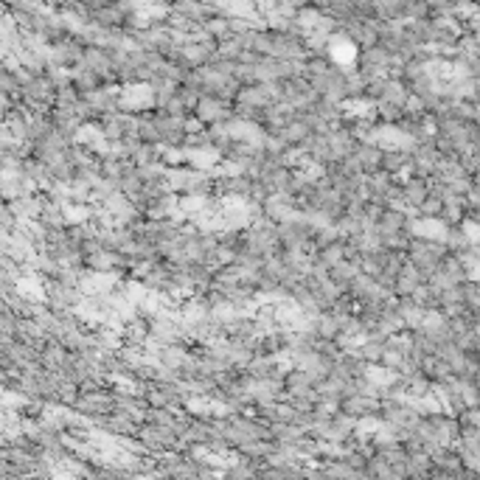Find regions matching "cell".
Masks as SVG:
<instances>
[{"label":"cell","mask_w":480,"mask_h":480,"mask_svg":"<svg viewBox=\"0 0 480 480\" xmlns=\"http://www.w3.org/2000/svg\"><path fill=\"white\" fill-rule=\"evenodd\" d=\"M329 45V53H331V59L346 71V67L354 62V56H357V45L349 40V37H331V40H326Z\"/></svg>","instance_id":"3"},{"label":"cell","mask_w":480,"mask_h":480,"mask_svg":"<svg viewBox=\"0 0 480 480\" xmlns=\"http://www.w3.org/2000/svg\"><path fill=\"white\" fill-rule=\"evenodd\" d=\"M155 104V88L152 85H129L121 90V107L129 113H141L144 107Z\"/></svg>","instance_id":"1"},{"label":"cell","mask_w":480,"mask_h":480,"mask_svg":"<svg viewBox=\"0 0 480 480\" xmlns=\"http://www.w3.org/2000/svg\"><path fill=\"white\" fill-rule=\"evenodd\" d=\"M407 228H410V233H413V236L427 239V245H436V239L444 242V239L449 236V225H447L444 220H433V217L416 220V222H407Z\"/></svg>","instance_id":"2"},{"label":"cell","mask_w":480,"mask_h":480,"mask_svg":"<svg viewBox=\"0 0 480 480\" xmlns=\"http://www.w3.org/2000/svg\"><path fill=\"white\" fill-rule=\"evenodd\" d=\"M225 115V107L217 101V99H199L197 101V118L205 124V121H220Z\"/></svg>","instance_id":"4"},{"label":"cell","mask_w":480,"mask_h":480,"mask_svg":"<svg viewBox=\"0 0 480 480\" xmlns=\"http://www.w3.org/2000/svg\"><path fill=\"white\" fill-rule=\"evenodd\" d=\"M461 228H463V233L469 236V245H474V242H477V231H474V222H472V220H466V222H463Z\"/></svg>","instance_id":"5"}]
</instances>
